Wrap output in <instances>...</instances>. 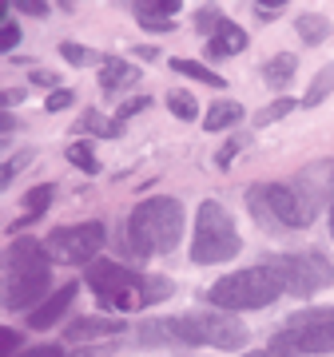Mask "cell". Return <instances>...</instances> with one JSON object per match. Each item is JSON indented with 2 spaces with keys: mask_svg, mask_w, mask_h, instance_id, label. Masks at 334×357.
Listing matches in <instances>:
<instances>
[{
  "mask_svg": "<svg viewBox=\"0 0 334 357\" xmlns=\"http://www.w3.org/2000/svg\"><path fill=\"white\" fill-rule=\"evenodd\" d=\"M0 131H4V135H13V131H16V119L8 112H4V119H0Z\"/></svg>",
  "mask_w": 334,
  "mask_h": 357,
  "instance_id": "38",
  "label": "cell"
},
{
  "mask_svg": "<svg viewBox=\"0 0 334 357\" xmlns=\"http://www.w3.org/2000/svg\"><path fill=\"white\" fill-rule=\"evenodd\" d=\"M60 56H64L68 64H92V52L80 48V44H60Z\"/></svg>",
  "mask_w": 334,
  "mask_h": 357,
  "instance_id": "27",
  "label": "cell"
},
{
  "mask_svg": "<svg viewBox=\"0 0 334 357\" xmlns=\"http://www.w3.org/2000/svg\"><path fill=\"white\" fill-rule=\"evenodd\" d=\"M20 13H28V16H48V4H40V0H24V4H20Z\"/></svg>",
  "mask_w": 334,
  "mask_h": 357,
  "instance_id": "34",
  "label": "cell"
},
{
  "mask_svg": "<svg viewBox=\"0 0 334 357\" xmlns=\"http://www.w3.org/2000/svg\"><path fill=\"white\" fill-rule=\"evenodd\" d=\"M239 250H243V238H239L231 215H227L215 199L199 203V211H195V238H191V258L195 262H199V266L231 262Z\"/></svg>",
  "mask_w": 334,
  "mask_h": 357,
  "instance_id": "5",
  "label": "cell"
},
{
  "mask_svg": "<svg viewBox=\"0 0 334 357\" xmlns=\"http://www.w3.org/2000/svg\"><path fill=\"white\" fill-rule=\"evenodd\" d=\"M183 238V206L167 195L143 199L128 218V246L131 255L152 258V255H171Z\"/></svg>",
  "mask_w": 334,
  "mask_h": 357,
  "instance_id": "3",
  "label": "cell"
},
{
  "mask_svg": "<svg viewBox=\"0 0 334 357\" xmlns=\"http://www.w3.org/2000/svg\"><path fill=\"white\" fill-rule=\"evenodd\" d=\"M298 72V60L291 52H279V56H270L267 64H263V79H267V88H286Z\"/></svg>",
  "mask_w": 334,
  "mask_h": 357,
  "instance_id": "15",
  "label": "cell"
},
{
  "mask_svg": "<svg viewBox=\"0 0 334 357\" xmlns=\"http://www.w3.org/2000/svg\"><path fill=\"white\" fill-rule=\"evenodd\" d=\"M140 24L147 28V32H171V28H175L171 20H143V16H140Z\"/></svg>",
  "mask_w": 334,
  "mask_h": 357,
  "instance_id": "35",
  "label": "cell"
},
{
  "mask_svg": "<svg viewBox=\"0 0 334 357\" xmlns=\"http://www.w3.org/2000/svg\"><path fill=\"white\" fill-rule=\"evenodd\" d=\"M331 91H334V60L319 68V76L310 79V91H307V100H303V103H307V107H314V103H322Z\"/></svg>",
  "mask_w": 334,
  "mask_h": 357,
  "instance_id": "19",
  "label": "cell"
},
{
  "mask_svg": "<svg viewBox=\"0 0 334 357\" xmlns=\"http://www.w3.org/2000/svg\"><path fill=\"white\" fill-rule=\"evenodd\" d=\"M131 84H140V68L124 64V60H103V68H100L103 91H119V88H131Z\"/></svg>",
  "mask_w": 334,
  "mask_h": 357,
  "instance_id": "14",
  "label": "cell"
},
{
  "mask_svg": "<svg viewBox=\"0 0 334 357\" xmlns=\"http://www.w3.org/2000/svg\"><path fill=\"white\" fill-rule=\"evenodd\" d=\"M239 119H243V107H239V103H231V100H223V103H215V107L207 112L203 128L207 131H227V128H235Z\"/></svg>",
  "mask_w": 334,
  "mask_h": 357,
  "instance_id": "16",
  "label": "cell"
},
{
  "mask_svg": "<svg viewBox=\"0 0 334 357\" xmlns=\"http://www.w3.org/2000/svg\"><path fill=\"white\" fill-rule=\"evenodd\" d=\"M44 107H48V112H64V107H72V91L68 88H56L48 96V103H44Z\"/></svg>",
  "mask_w": 334,
  "mask_h": 357,
  "instance_id": "31",
  "label": "cell"
},
{
  "mask_svg": "<svg viewBox=\"0 0 334 357\" xmlns=\"http://www.w3.org/2000/svg\"><path fill=\"white\" fill-rule=\"evenodd\" d=\"M24 163H32V155H16V159H13V163H8V167H4V183H13V175H16V171H20V167H24Z\"/></svg>",
  "mask_w": 334,
  "mask_h": 357,
  "instance_id": "33",
  "label": "cell"
},
{
  "mask_svg": "<svg viewBox=\"0 0 334 357\" xmlns=\"http://www.w3.org/2000/svg\"><path fill=\"white\" fill-rule=\"evenodd\" d=\"M171 72H180V76H187V79H199V84H207V88H227V79L219 76V72H211V68H203V64H195V60H171Z\"/></svg>",
  "mask_w": 334,
  "mask_h": 357,
  "instance_id": "17",
  "label": "cell"
},
{
  "mask_svg": "<svg viewBox=\"0 0 334 357\" xmlns=\"http://www.w3.org/2000/svg\"><path fill=\"white\" fill-rule=\"evenodd\" d=\"M16 357H64V349L60 345H36V349H24V354Z\"/></svg>",
  "mask_w": 334,
  "mask_h": 357,
  "instance_id": "32",
  "label": "cell"
},
{
  "mask_svg": "<svg viewBox=\"0 0 334 357\" xmlns=\"http://www.w3.org/2000/svg\"><path fill=\"white\" fill-rule=\"evenodd\" d=\"M247 357H298L291 349H279V345H270V349H259V354H247Z\"/></svg>",
  "mask_w": 334,
  "mask_h": 357,
  "instance_id": "36",
  "label": "cell"
},
{
  "mask_svg": "<svg viewBox=\"0 0 334 357\" xmlns=\"http://www.w3.org/2000/svg\"><path fill=\"white\" fill-rule=\"evenodd\" d=\"M247 48V32L235 20H223V24L215 28V36L207 40V56L211 60H223V56H235V52Z\"/></svg>",
  "mask_w": 334,
  "mask_h": 357,
  "instance_id": "12",
  "label": "cell"
},
{
  "mask_svg": "<svg viewBox=\"0 0 334 357\" xmlns=\"http://www.w3.org/2000/svg\"><path fill=\"white\" fill-rule=\"evenodd\" d=\"M295 112V100H275L270 103V107H263V112H259V128H263V123H275V119H283V115H291Z\"/></svg>",
  "mask_w": 334,
  "mask_h": 357,
  "instance_id": "25",
  "label": "cell"
},
{
  "mask_svg": "<svg viewBox=\"0 0 334 357\" xmlns=\"http://www.w3.org/2000/svg\"><path fill=\"white\" fill-rule=\"evenodd\" d=\"M124 330V318H76L64 330L68 342H80V337H112V333Z\"/></svg>",
  "mask_w": 334,
  "mask_h": 357,
  "instance_id": "13",
  "label": "cell"
},
{
  "mask_svg": "<svg viewBox=\"0 0 334 357\" xmlns=\"http://www.w3.org/2000/svg\"><path fill=\"white\" fill-rule=\"evenodd\" d=\"M68 159H72V167L88 171V175H96V171H100V159H96V151H92L88 143H72V147H68Z\"/></svg>",
  "mask_w": 334,
  "mask_h": 357,
  "instance_id": "24",
  "label": "cell"
},
{
  "mask_svg": "<svg viewBox=\"0 0 334 357\" xmlns=\"http://www.w3.org/2000/svg\"><path fill=\"white\" fill-rule=\"evenodd\" d=\"M0 342H4V357H16V342H20V337H16L13 330H4V337H0Z\"/></svg>",
  "mask_w": 334,
  "mask_h": 357,
  "instance_id": "37",
  "label": "cell"
},
{
  "mask_svg": "<svg viewBox=\"0 0 334 357\" xmlns=\"http://www.w3.org/2000/svg\"><path fill=\"white\" fill-rule=\"evenodd\" d=\"M247 206L255 211L267 227H286V230H307L310 218L319 206L307 203L295 187H283V183H259L247 191Z\"/></svg>",
  "mask_w": 334,
  "mask_h": 357,
  "instance_id": "7",
  "label": "cell"
},
{
  "mask_svg": "<svg viewBox=\"0 0 334 357\" xmlns=\"http://www.w3.org/2000/svg\"><path fill=\"white\" fill-rule=\"evenodd\" d=\"M295 28H298V36H303V44H322V40H326V32H331L326 16H319V13H303L295 20Z\"/></svg>",
  "mask_w": 334,
  "mask_h": 357,
  "instance_id": "18",
  "label": "cell"
},
{
  "mask_svg": "<svg viewBox=\"0 0 334 357\" xmlns=\"http://www.w3.org/2000/svg\"><path fill=\"white\" fill-rule=\"evenodd\" d=\"M223 20H227V16L219 13V8H199V16H195V24H199V28H211V32H215Z\"/></svg>",
  "mask_w": 334,
  "mask_h": 357,
  "instance_id": "29",
  "label": "cell"
},
{
  "mask_svg": "<svg viewBox=\"0 0 334 357\" xmlns=\"http://www.w3.org/2000/svg\"><path fill=\"white\" fill-rule=\"evenodd\" d=\"M279 349H291L298 357H310V354H331L334 349V306H314V310H298L291 314L283 330L275 333Z\"/></svg>",
  "mask_w": 334,
  "mask_h": 357,
  "instance_id": "8",
  "label": "cell"
},
{
  "mask_svg": "<svg viewBox=\"0 0 334 357\" xmlns=\"http://www.w3.org/2000/svg\"><path fill=\"white\" fill-rule=\"evenodd\" d=\"M52 286V255H44L40 243H13L4 258V306L8 310H28Z\"/></svg>",
  "mask_w": 334,
  "mask_h": 357,
  "instance_id": "4",
  "label": "cell"
},
{
  "mask_svg": "<svg viewBox=\"0 0 334 357\" xmlns=\"http://www.w3.org/2000/svg\"><path fill=\"white\" fill-rule=\"evenodd\" d=\"M16 44H20V28L8 20V8H4V24H0V48L4 52H13Z\"/></svg>",
  "mask_w": 334,
  "mask_h": 357,
  "instance_id": "26",
  "label": "cell"
},
{
  "mask_svg": "<svg viewBox=\"0 0 334 357\" xmlns=\"http://www.w3.org/2000/svg\"><path fill=\"white\" fill-rule=\"evenodd\" d=\"M167 107H171L175 119H195V115H199V103H195L187 91H167Z\"/></svg>",
  "mask_w": 334,
  "mask_h": 357,
  "instance_id": "23",
  "label": "cell"
},
{
  "mask_svg": "<svg viewBox=\"0 0 334 357\" xmlns=\"http://www.w3.org/2000/svg\"><path fill=\"white\" fill-rule=\"evenodd\" d=\"M76 128L88 131V135H100V139H116V135H119V123H108L100 112H84Z\"/></svg>",
  "mask_w": 334,
  "mask_h": 357,
  "instance_id": "21",
  "label": "cell"
},
{
  "mask_svg": "<svg viewBox=\"0 0 334 357\" xmlns=\"http://www.w3.org/2000/svg\"><path fill=\"white\" fill-rule=\"evenodd\" d=\"M180 13V0H136V16L143 20H171Z\"/></svg>",
  "mask_w": 334,
  "mask_h": 357,
  "instance_id": "20",
  "label": "cell"
},
{
  "mask_svg": "<svg viewBox=\"0 0 334 357\" xmlns=\"http://www.w3.org/2000/svg\"><path fill=\"white\" fill-rule=\"evenodd\" d=\"M48 203H52V187L48 183H44V187H32L28 199H24V222H36V218L48 211Z\"/></svg>",
  "mask_w": 334,
  "mask_h": 357,
  "instance_id": "22",
  "label": "cell"
},
{
  "mask_svg": "<svg viewBox=\"0 0 334 357\" xmlns=\"http://www.w3.org/2000/svg\"><path fill=\"white\" fill-rule=\"evenodd\" d=\"M147 103H152V100H147V96H140V100L124 103V107H119V112H116V123H119V128H124V123H128L131 115H136V112H143V107H147Z\"/></svg>",
  "mask_w": 334,
  "mask_h": 357,
  "instance_id": "30",
  "label": "cell"
},
{
  "mask_svg": "<svg viewBox=\"0 0 334 357\" xmlns=\"http://www.w3.org/2000/svg\"><path fill=\"white\" fill-rule=\"evenodd\" d=\"M88 286L96 290L103 310H143L152 302L171 298V282L167 278H143L136 270H124L119 262H92L88 266Z\"/></svg>",
  "mask_w": 334,
  "mask_h": 357,
  "instance_id": "1",
  "label": "cell"
},
{
  "mask_svg": "<svg viewBox=\"0 0 334 357\" xmlns=\"http://www.w3.org/2000/svg\"><path fill=\"white\" fill-rule=\"evenodd\" d=\"M243 143H247L243 135H235V139H231V143H227V147H223V151L215 155V163H219V167H231V159H235V155H239V151H243Z\"/></svg>",
  "mask_w": 334,
  "mask_h": 357,
  "instance_id": "28",
  "label": "cell"
},
{
  "mask_svg": "<svg viewBox=\"0 0 334 357\" xmlns=\"http://www.w3.org/2000/svg\"><path fill=\"white\" fill-rule=\"evenodd\" d=\"M267 270L279 278V286H283L286 294H295V298H314L319 290H326L334 282V266L322 255H314V250H303V255H275L267 262Z\"/></svg>",
  "mask_w": 334,
  "mask_h": 357,
  "instance_id": "9",
  "label": "cell"
},
{
  "mask_svg": "<svg viewBox=\"0 0 334 357\" xmlns=\"http://www.w3.org/2000/svg\"><path fill=\"white\" fill-rule=\"evenodd\" d=\"M72 298H76V286L68 282V286H60L56 294H48V302H40V306L28 314V326H32V330H52L56 321L64 318V310L72 306Z\"/></svg>",
  "mask_w": 334,
  "mask_h": 357,
  "instance_id": "11",
  "label": "cell"
},
{
  "mask_svg": "<svg viewBox=\"0 0 334 357\" xmlns=\"http://www.w3.org/2000/svg\"><path fill=\"white\" fill-rule=\"evenodd\" d=\"M283 294L279 278L267 266H251V270H235L227 278H219L207 290V302L219 310H263Z\"/></svg>",
  "mask_w": 334,
  "mask_h": 357,
  "instance_id": "6",
  "label": "cell"
},
{
  "mask_svg": "<svg viewBox=\"0 0 334 357\" xmlns=\"http://www.w3.org/2000/svg\"><path fill=\"white\" fill-rule=\"evenodd\" d=\"M331 191H334V183H331ZM331 234H334V195H331Z\"/></svg>",
  "mask_w": 334,
  "mask_h": 357,
  "instance_id": "39",
  "label": "cell"
},
{
  "mask_svg": "<svg viewBox=\"0 0 334 357\" xmlns=\"http://www.w3.org/2000/svg\"><path fill=\"white\" fill-rule=\"evenodd\" d=\"M103 222H76V227H60L48 234V255L56 262H68V266H80V262H96L103 246Z\"/></svg>",
  "mask_w": 334,
  "mask_h": 357,
  "instance_id": "10",
  "label": "cell"
},
{
  "mask_svg": "<svg viewBox=\"0 0 334 357\" xmlns=\"http://www.w3.org/2000/svg\"><path fill=\"white\" fill-rule=\"evenodd\" d=\"M143 342L167 345H219V349H239L247 345V326L219 314H183V318H159L140 330Z\"/></svg>",
  "mask_w": 334,
  "mask_h": 357,
  "instance_id": "2",
  "label": "cell"
}]
</instances>
